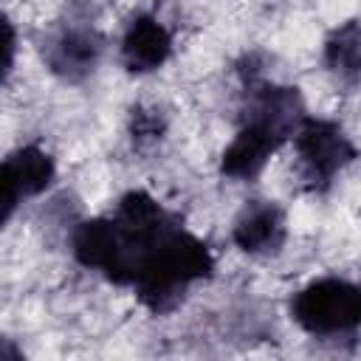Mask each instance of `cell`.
Masks as SVG:
<instances>
[{
    "instance_id": "1",
    "label": "cell",
    "mask_w": 361,
    "mask_h": 361,
    "mask_svg": "<svg viewBox=\"0 0 361 361\" xmlns=\"http://www.w3.org/2000/svg\"><path fill=\"white\" fill-rule=\"evenodd\" d=\"M245 90L248 104L243 110V121L220 158V175L231 180L257 178L265 169L268 158L288 138H293L302 118L307 116L299 87L248 79Z\"/></svg>"
},
{
    "instance_id": "2",
    "label": "cell",
    "mask_w": 361,
    "mask_h": 361,
    "mask_svg": "<svg viewBox=\"0 0 361 361\" xmlns=\"http://www.w3.org/2000/svg\"><path fill=\"white\" fill-rule=\"evenodd\" d=\"M214 257L209 245L175 220L141 257L130 288L149 313L172 310L189 290V285L209 279Z\"/></svg>"
},
{
    "instance_id": "3",
    "label": "cell",
    "mask_w": 361,
    "mask_h": 361,
    "mask_svg": "<svg viewBox=\"0 0 361 361\" xmlns=\"http://www.w3.org/2000/svg\"><path fill=\"white\" fill-rule=\"evenodd\" d=\"M290 319L310 336H341L361 327V285L322 276L290 299Z\"/></svg>"
},
{
    "instance_id": "4",
    "label": "cell",
    "mask_w": 361,
    "mask_h": 361,
    "mask_svg": "<svg viewBox=\"0 0 361 361\" xmlns=\"http://www.w3.org/2000/svg\"><path fill=\"white\" fill-rule=\"evenodd\" d=\"M293 149L302 180L310 192H324L358 158V147L350 141L344 127L316 116L302 118L299 130L293 133Z\"/></svg>"
},
{
    "instance_id": "5",
    "label": "cell",
    "mask_w": 361,
    "mask_h": 361,
    "mask_svg": "<svg viewBox=\"0 0 361 361\" xmlns=\"http://www.w3.org/2000/svg\"><path fill=\"white\" fill-rule=\"evenodd\" d=\"M56 175V164L54 158L37 147V144H25L20 149H14L6 161H3V172H0V180H3V214H0V223H8L17 203L23 197H34L39 192H45L51 186Z\"/></svg>"
},
{
    "instance_id": "6",
    "label": "cell",
    "mask_w": 361,
    "mask_h": 361,
    "mask_svg": "<svg viewBox=\"0 0 361 361\" xmlns=\"http://www.w3.org/2000/svg\"><path fill=\"white\" fill-rule=\"evenodd\" d=\"M288 226H285V212L274 200H251L243 206V212L234 220L231 240L240 251L251 257H271L279 254L285 245Z\"/></svg>"
},
{
    "instance_id": "7",
    "label": "cell",
    "mask_w": 361,
    "mask_h": 361,
    "mask_svg": "<svg viewBox=\"0 0 361 361\" xmlns=\"http://www.w3.org/2000/svg\"><path fill=\"white\" fill-rule=\"evenodd\" d=\"M102 51L104 39L93 25H65L45 48V62L59 79L79 82L93 73Z\"/></svg>"
},
{
    "instance_id": "8",
    "label": "cell",
    "mask_w": 361,
    "mask_h": 361,
    "mask_svg": "<svg viewBox=\"0 0 361 361\" xmlns=\"http://www.w3.org/2000/svg\"><path fill=\"white\" fill-rule=\"evenodd\" d=\"M172 56V34L152 14H135L121 37V62L130 73L158 71Z\"/></svg>"
},
{
    "instance_id": "9",
    "label": "cell",
    "mask_w": 361,
    "mask_h": 361,
    "mask_svg": "<svg viewBox=\"0 0 361 361\" xmlns=\"http://www.w3.org/2000/svg\"><path fill=\"white\" fill-rule=\"evenodd\" d=\"M324 68L344 85L361 82V23L347 20L324 39Z\"/></svg>"
},
{
    "instance_id": "10",
    "label": "cell",
    "mask_w": 361,
    "mask_h": 361,
    "mask_svg": "<svg viewBox=\"0 0 361 361\" xmlns=\"http://www.w3.org/2000/svg\"><path fill=\"white\" fill-rule=\"evenodd\" d=\"M166 133V121L158 110H147V107H133L130 116V138L135 147H147L161 141Z\"/></svg>"
},
{
    "instance_id": "11",
    "label": "cell",
    "mask_w": 361,
    "mask_h": 361,
    "mask_svg": "<svg viewBox=\"0 0 361 361\" xmlns=\"http://www.w3.org/2000/svg\"><path fill=\"white\" fill-rule=\"evenodd\" d=\"M3 34H6V39H3V51H6V59H3V76L8 79V73H11V68H14V45H17V39H14V28H11L8 20L3 23Z\"/></svg>"
}]
</instances>
